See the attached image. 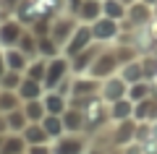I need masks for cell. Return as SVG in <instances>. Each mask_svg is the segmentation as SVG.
I'll use <instances>...</instances> for the list:
<instances>
[{
	"mask_svg": "<svg viewBox=\"0 0 157 154\" xmlns=\"http://www.w3.org/2000/svg\"><path fill=\"white\" fill-rule=\"evenodd\" d=\"M89 39H92V29H86V26H81V29H78V26H76L73 37L68 39L66 52H68V55H78V52H84V50L89 47Z\"/></svg>",
	"mask_w": 157,
	"mask_h": 154,
	"instance_id": "cell-1",
	"label": "cell"
},
{
	"mask_svg": "<svg viewBox=\"0 0 157 154\" xmlns=\"http://www.w3.org/2000/svg\"><path fill=\"white\" fill-rule=\"evenodd\" d=\"M118 34V26H115V18H97L94 26H92V37L94 39H113Z\"/></svg>",
	"mask_w": 157,
	"mask_h": 154,
	"instance_id": "cell-2",
	"label": "cell"
},
{
	"mask_svg": "<svg viewBox=\"0 0 157 154\" xmlns=\"http://www.w3.org/2000/svg\"><path fill=\"white\" fill-rule=\"evenodd\" d=\"M115 71V55L113 52H105L102 58H94V63H92V76H110V73Z\"/></svg>",
	"mask_w": 157,
	"mask_h": 154,
	"instance_id": "cell-3",
	"label": "cell"
},
{
	"mask_svg": "<svg viewBox=\"0 0 157 154\" xmlns=\"http://www.w3.org/2000/svg\"><path fill=\"white\" fill-rule=\"evenodd\" d=\"M66 71H68V63L63 58H52L47 63V86H58V81L66 76Z\"/></svg>",
	"mask_w": 157,
	"mask_h": 154,
	"instance_id": "cell-4",
	"label": "cell"
},
{
	"mask_svg": "<svg viewBox=\"0 0 157 154\" xmlns=\"http://www.w3.org/2000/svg\"><path fill=\"white\" fill-rule=\"evenodd\" d=\"M24 29L18 26L16 21H8L0 26V44H6V47H11V44H18V39H21Z\"/></svg>",
	"mask_w": 157,
	"mask_h": 154,
	"instance_id": "cell-5",
	"label": "cell"
},
{
	"mask_svg": "<svg viewBox=\"0 0 157 154\" xmlns=\"http://www.w3.org/2000/svg\"><path fill=\"white\" fill-rule=\"evenodd\" d=\"M102 97H105L107 102L123 99L126 97V81H123V78H110V81L105 84V89H102Z\"/></svg>",
	"mask_w": 157,
	"mask_h": 154,
	"instance_id": "cell-6",
	"label": "cell"
},
{
	"mask_svg": "<svg viewBox=\"0 0 157 154\" xmlns=\"http://www.w3.org/2000/svg\"><path fill=\"white\" fill-rule=\"evenodd\" d=\"M73 32H76L73 21H60V24H55V26H52V42H55V44L66 42V44H68V37H73Z\"/></svg>",
	"mask_w": 157,
	"mask_h": 154,
	"instance_id": "cell-7",
	"label": "cell"
},
{
	"mask_svg": "<svg viewBox=\"0 0 157 154\" xmlns=\"http://www.w3.org/2000/svg\"><path fill=\"white\" fill-rule=\"evenodd\" d=\"M100 13H102V3H97V0H84L78 8V18H84V21H97Z\"/></svg>",
	"mask_w": 157,
	"mask_h": 154,
	"instance_id": "cell-8",
	"label": "cell"
},
{
	"mask_svg": "<svg viewBox=\"0 0 157 154\" xmlns=\"http://www.w3.org/2000/svg\"><path fill=\"white\" fill-rule=\"evenodd\" d=\"M55 154H84V144L78 141V138H60L55 146Z\"/></svg>",
	"mask_w": 157,
	"mask_h": 154,
	"instance_id": "cell-9",
	"label": "cell"
},
{
	"mask_svg": "<svg viewBox=\"0 0 157 154\" xmlns=\"http://www.w3.org/2000/svg\"><path fill=\"white\" fill-rule=\"evenodd\" d=\"M113 118H115L118 123L121 120H128L131 115H134V107H131V99H118V102H113Z\"/></svg>",
	"mask_w": 157,
	"mask_h": 154,
	"instance_id": "cell-10",
	"label": "cell"
},
{
	"mask_svg": "<svg viewBox=\"0 0 157 154\" xmlns=\"http://www.w3.org/2000/svg\"><path fill=\"white\" fill-rule=\"evenodd\" d=\"M42 128L47 131V136H63V131H66V123L60 120V115H47L45 120H42Z\"/></svg>",
	"mask_w": 157,
	"mask_h": 154,
	"instance_id": "cell-11",
	"label": "cell"
},
{
	"mask_svg": "<svg viewBox=\"0 0 157 154\" xmlns=\"http://www.w3.org/2000/svg\"><path fill=\"white\" fill-rule=\"evenodd\" d=\"M45 112H47L45 110V102H39V99H29L24 115H26L32 123H37V120H45Z\"/></svg>",
	"mask_w": 157,
	"mask_h": 154,
	"instance_id": "cell-12",
	"label": "cell"
},
{
	"mask_svg": "<svg viewBox=\"0 0 157 154\" xmlns=\"http://www.w3.org/2000/svg\"><path fill=\"white\" fill-rule=\"evenodd\" d=\"M6 68L8 71H24L26 66V58H24V52H16V50H8V55H6Z\"/></svg>",
	"mask_w": 157,
	"mask_h": 154,
	"instance_id": "cell-13",
	"label": "cell"
},
{
	"mask_svg": "<svg viewBox=\"0 0 157 154\" xmlns=\"http://www.w3.org/2000/svg\"><path fill=\"white\" fill-rule=\"evenodd\" d=\"M24 136H26V141L32 144V146H34V144H45L47 138H50V136H47V131L39 126V123H32V126L26 128V133H24Z\"/></svg>",
	"mask_w": 157,
	"mask_h": 154,
	"instance_id": "cell-14",
	"label": "cell"
},
{
	"mask_svg": "<svg viewBox=\"0 0 157 154\" xmlns=\"http://www.w3.org/2000/svg\"><path fill=\"white\" fill-rule=\"evenodd\" d=\"M126 3L123 0H105V3H102V13H105L107 18H121L126 13Z\"/></svg>",
	"mask_w": 157,
	"mask_h": 154,
	"instance_id": "cell-15",
	"label": "cell"
},
{
	"mask_svg": "<svg viewBox=\"0 0 157 154\" xmlns=\"http://www.w3.org/2000/svg\"><path fill=\"white\" fill-rule=\"evenodd\" d=\"M18 94H21L24 99H39L42 86H39V81H34V78H26V81L21 84V89H18Z\"/></svg>",
	"mask_w": 157,
	"mask_h": 154,
	"instance_id": "cell-16",
	"label": "cell"
},
{
	"mask_svg": "<svg viewBox=\"0 0 157 154\" xmlns=\"http://www.w3.org/2000/svg\"><path fill=\"white\" fill-rule=\"evenodd\" d=\"M45 110L50 112V115H63V112H66V99H63L60 94H50V97L45 99Z\"/></svg>",
	"mask_w": 157,
	"mask_h": 154,
	"instance_id": "cell-17",
	"label": "cell"
},
{
	"mask_svg": "<svg viewBox=\"0 0 157 154\" xmlns=\"http://www.w3.org/2000/svg\"><path fill=\"white\" fill-rule=\"evenodd\" d=\"M0 154H24V141L16 136H11L3 146H0Z\"/></svg>",
	"mask_w": 157,
	"mask_h": 154,
	"instance_id": "cell-18",
	"label": "cell"
},
{
	"mask_svg": "<svg viewBox=\"0 0 157 154\" xmlns=\"http://www.w3.org/2000/svg\"><path fill=\"white\" fill-rule=\"evenodd\" d=\"M94 55H97L94 50L86 47L84 52H78V55H76V63H73V68H76V71H84V66H89V63L94 60Z\"/></svg>",
	"mask_w": 157,
	"mask_h": 154,
	"instance_id": "cell-19",
	"label": "cell"
},
{
	"mask_svg": "<svg viewBox=\"0 0 157 154\" xmlns=\"http://www.w3.org/2000/svg\"><path fill=\"white\" fill-rule=\"evenodd\" d=\"M147 97H149V86L141 84V81H136L134 86H131V92H128V99H134V102H141V99H147Z\"/></svg>",
	"mask_w": 157,
	"mask_h": 154,
	"instance_id": "cell-20",
	"label": "cell"
},
{
	"mask_svg": "<svg viewBox=\"0 0 157 154\" xmlns=\"http://www.w3.org/2000/svg\"><path fill=\"white\" fill-rule=\"evenodd\" d=\"M45 76H47V63H45V60L32 63V66H29V78H34V81H42Z\"/></svg>",
	"mask_w": 157,
	"mask_h": 154,
	"instance_id": "cell-21",
	"label": "cell"
},
{
	"mask_svg": "<svg viewBox=\"0 0 157 154\" xmlns=\"http://www.w3.org/2000/svg\"><path fill=\"white\" fill-rule=\"evenodd\" d=\"M141 73H144V68L139 66V63H131V66H126V71H123V81H139L141 78Z\"/></svg>",
	"mask_w": 157,
	"mask_h": 154,
	"instance_id": "cell-22",
	"label": "cell"
},
{
	"mask_svg": "<svg viewBox=\"0 0 157 154\" xmlns=\"http://www.w3.org/2000/svg\"><path fill=\"white\" fill-rule=\"evenodd\" d=\"M94 92V81H76L73 84V94H92Z\"/></svg>",
	"mask_w": 157,
	"mask_h": 154,
	"instance_id": "cell-23",
	"label": "cell"
},
{
	"mask_svg": "<svg viewBox=\"0 0 157 154\" xmlns=\"http://www.w3.org/2000/svg\"><path fill=\"white\" fill-rule=\"evenodd\" d=\"M26 120H29V118L24 115V112H18V110H13L11 115H8V126H11V128H16V126H24Z\"/></svg>",
	"mask_w": 157,
	"mask_h": 154,
	"instance_id": "cell-24",
	"label": "cell"
},
{
	"mask_svg": "<svg viewBox=\"0 0 157 154\" xmlns=\"http://www.w3.org/2000/svg\"><path fill=\"white\" fill-rule=\"evenodd\" d=\"M37 50H42L45 55H52L55 52V42L52 39H42V42H37Z\"/></svg>",
	"mask_w": 157,
	"mask_h": 154,
	"instance_id": "cell-25",
	"label": "cell"
},
{
	"mask_svg": "<svg viewBox=\"0 0 157 154\" xmlns=\"http://www.w3.org/2000/svg\"><path fill=\"white\" fill-rule=\"evenodd\" d=\"M18 42H21V52H32V50L37 47V44H34V39L26 37V34H21V39H18Z\"/></svg>",
	"mask_w": 157,
	"mask_h": 154,
	"instance_id": "cell-26",
	"label": "cell"
},
{
	"mask_svg": "<svg viewBox=\"0 0 157 154\" xmlns=\"http://www.w3.org/2000/svg\"><path fill=\"white\" fill-rule=\"evenodd\" d=\"M29 154H50V149H47L45 144H34V146L29 149Z\"/></svg>",
	"mask_w": 157,
	"mask_h": 154,
	"instance_id": "cell-27",
	"label": "cell"
},
{
	"mask_svg": "<svg viewBox=\"0 0 157 154\" xmlns=\"http://www.w3.org/2000/svg\"><path fill=\"white\" fill-rule=\"evenodd\" d=\"M134 18H136V21L147 18V8H144V11H141V8H134Z\"/></svg>",
	"mask_w": 157,
	"mask_h": 154,
	"instance_id": "cell-28",
	"label": "cell"
},
{
	"mask_svg": "<svg viewBox=\"0 0 157 154\" xmlns=\"http://www.w3.org/2000/svg\"><path fill=\"white\" fill-rule=\"evenodd\" d=\"M3 66H6V60H3V58H0V78H3Z\"/></svg>",
	"mask_w": 157,
	"mask_h": 154,
	"instance_id": "cell-29",
	"label": "cell"
},
{
	"mask_svg": "<svg viewBox=\"0 0 157 154\" xmlns=\"http://www.w3.org/2000/svg\"><path fill=\"white\" fill-rule=\"evenodd\" d=\"M123 3H131V0H123Z\"/></svg>",
	"mask_w": 157,
	"mask_h": 154,
	"instance_id": "cell-30",
	"label": "cell"
},
{
	"mask_svg": "<svg viewBox=\"0 0 157 154\" xmlns=\"http://www.w3.org/2000/svg\"><path fill=\"white\" fill-rule=\"evenodd\" d=\"M6 3H13V0H6Z\"/></svg>",
	"mask_w": 157,
	"mask_h": 154,
	"instance_id": "cell-31",
	"label": "cell"
},
{
	"mask_svg": "<svg viewBox=\"0 0 157 154\" xmlns=\"http://www.w3.org/2000/svg\"><path fill=\"white\" fill-rule=\"evenodd\" d=\"M149 3H155V0H149Z\"/></svg>",
	"mask_w": 157,
	"mask_h": 154,
	"instance_id": "cell-32",
	"label": "cell"
},
{
	"mask_svg": "<svg viewBox=\"0 0 157 154\" xmlns=\"http://www.w3.org/2000/svg\"><path fill=\"white\" fill-rule=\"evenodd\" d=\"M0 146H3V141H0Z\"/></svg>",
	"mask_w": 157,
	"mask_h": 154,
	"instance_id": "cell-33",
	"label": "cell"
}]
</instances>
